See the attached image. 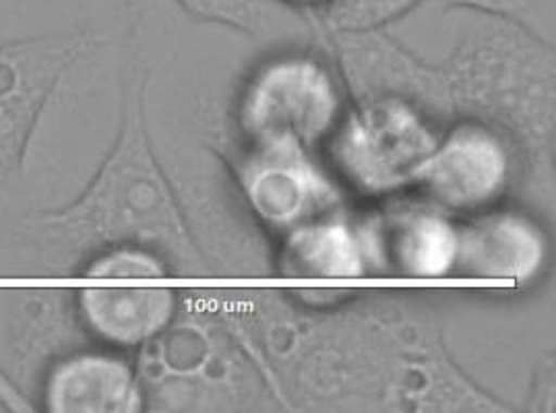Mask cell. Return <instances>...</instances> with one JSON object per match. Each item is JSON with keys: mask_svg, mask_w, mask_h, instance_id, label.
<instances>
[{"mask_svg": "<svg viewBox=\"0 0 556 413\" xmlns=\"http://www.w3.org/2000/svg\"><path fill=\"white\" fill-rule=\"evenodd\" d=\"M27 278H75L77 269L114 246H139L182 271L201 267L185 219L162 172L143 116V83L125 98L114 145L65 203L20 211Z\"/></svg>", "mask_w": 556, "mask_h": 413, "instance_id": "6da1fadb", "label": "cell"}, {"mask_svg": "<svg viewBox=\"0 0 556 413\" xmlns=\"http://www.w3.org/2000/svg\"><path fill=\"white\" fill-rule=\"evenodd\" d=\"M110 40L46 31L0 42V211H27V182L75 70Z\"/></svg>", "mask_w": 556, "mask_h": 413, "instance_id": "7a4b0ae2", "label": "cell"}, {"mask_svg": "<svg viewBox=\"0 0 556 413\" xmlns=\"http://www.w3.org/2000/svg\"><path fill=\"white\" fill-rule=\"evenodd\" d=\"M84 344L93 341L79 323L75 289H0V369L31 408L36 385L48 364Z\"/></svg>", "mask_w": 556, "mask_h": 413, "instance_id": "3957f363", "label": "cell"}, {"mask_svg": "<svg viewBox=\"0 0 556 413\" xmlns=\"http://www.w3.org/2000/svg\"><path fill=\"white\" fill-rule=\"evenodd\" d=\"M143 389L129 362L114 348L84 344L68 349L43 370L36 391V412L135 413Z\"/></svg>", "mask_w": 556, "mask_h": 413, "instance_id": "277c9868", "label": "cell"}, {"mask_svg": "<svg viewBox=\"0 0 556 413\" xmlns=\"http://www.w3.org/2000/svg\"><path fill=\"white\" fill-rule=\"evenodd\" d=\"M174 294L166 287H79L75 308L89 341L137 348L170 323Z\"/></svg>", "mask_w": 556, "mask_h": 413, "instance_id": "5b68a950", "label": "cell"}, {"mask_svg": "<svg viewBox=\"0 0 556 413\" xmlns=\"http://www.w3.org/2000/svg\"><path fill=\"white\" fill-rule=\"evenodd\" d=\"M425 180L432 195L453 209H473L503 186L505 162L501 147L486 134L457 132L450 145L428 159Z\"/></svg>", "mask_w": 556, "mask_h": 413, "instance_id": "8992f818", "label": "cell"}, {"mask_svg": "<svg viewBox=\"0 0 556 413\" xmlns=\"http://www.w3.org/2000/svg\"><path fill=\"white\" fill-rule=\"evenodd\" d=\"M271 75L253 109L258 131L288 143L321 131L331 112V93L321 73L311 66H292Z\"/></svg>", "mask_w": 556, "mask_h": 413, "instance_id": "52a82bcc", "label": "cell"}, {"mask_svg": "<svg viewBox=\"0 0 556 413\" xmlns=\"http://www.w3.org/2000/svg\"><path fill=\"white\" fill-rule=\"evenodd\" d=\"M540 257L534 232L517 219H494L464 240L459 261L476 275H519Z\"/></svg>", "mask_w": 556, "mask_h": 413, "instance_id": "ba28073f", "label": "cell"}, {"mask_svg": "<svg viewBox=\"0 0 556 413\" xmlns=\"http://www.w3.org/2000/svg\"><path fill=\"white\" fill-rule=\"evenodd\" d=\"M189 13L207 22L224 23L251 34L278 27L288 15L279 0H176Z\"/></svg>", "mask_w": 556, "mask_h": 413, "instance_id": "9c48e42d", "label": "cell"}, {"mask_svg": "<svg viewBox=\"0 0 556 413\" xmlns=\"http://www.w3.org/2000/svg\"><path fill=\"white\" fill-rule=\"evenodd\" d=\"M168 264L139 246H114L89 257L75 273L86 280H157L168 275Z\"/></svg>", "mask_w": 556, "mask_h": 413, "instance_id": "30bf717a", "label": "cell"}, {"mask_svg": "<svg viewBox=\"0 0 556 413\" xmlns=\"http://www.w3.org/2000/svg\"><path fill=\"white\" fill-rule=\"evenodd\" d=\"M420 0H329L325 22L342 31H368L414 9Z\"/></svg>", "mask_w": 556, "mask_h": 413, "instance_id": "8fae6325", "label": "cell"}, {"mask_svg": "<svg viewBox=\"0 0 556 413\" xmlns=\"http://www.w3.org/2000/svg\"><path fill=\"white\" fill-rule=\"evenodd\" d=\"M443 7H462L519 23L530 29H548L555 22V0H437Z\"/></svg>", "mask_w": 556, "mask_h": 413, "instance_id": "7c38bea8", "label": "cell"}, {"mask_svg": "<svg viewBox=\"0 0 556 413\" xmlns=\"http://www.w3.org/2000/svg\"><path fill=\"white\" fill-rule=\"evenodd\" d=\"M288 9H325L329 0H279Z\"/></svg>", "mask_w": 556, "mask_h": 413, "instance_id": "4fadbf2b", "label": "cell"}, {"mask_svg": "<svg viewBox=\"0 0 556 413\" xmlns=\"http://www.w3.org/2000/svg\"><path fill=\"white\" fill-rule=\"evenodd\" d=\"M79 4H81V9H86L87 0H79Z\"/></svg>", "mask_w": 556, "mask_h": 413, "instance_id": "5bb4252c", "label": "cell"}]
</instances>
